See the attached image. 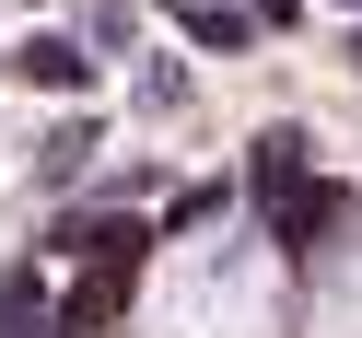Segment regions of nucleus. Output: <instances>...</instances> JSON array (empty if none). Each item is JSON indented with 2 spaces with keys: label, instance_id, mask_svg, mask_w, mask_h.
<instances>
[{
  "label": "nucleus",
  "instance_id": "f257e3e1",
  "mask_svg": "<svg viewBox=\"0 0 362 338\" xmlns=\"http://www.w3.org/2000/svg\"><path fill=\"white\" fill-rule=\"evenodd\" d=\"M24 82H47V94H82V82H94V47H82V35H24Z\"/></svg>",
  "mask_w": 362,
  "mask_h": 338
},
{
  "label": "nucleus",
  "instance_id": "f03ea898",
  "mask_svg": "<svg viewBox=\"0 0 362 338\" xmlns=\"http://www.w3.org/2000/svg\"><path fill=\"white\" fill-rule=\"evenodd\" d=\"M187 47H222V59H234V47H245V24H234V12H211V0H199V12H187Z\"/></svg>",
  "mask_w": 362,
  "mask_h": 338
}]
</instances>
